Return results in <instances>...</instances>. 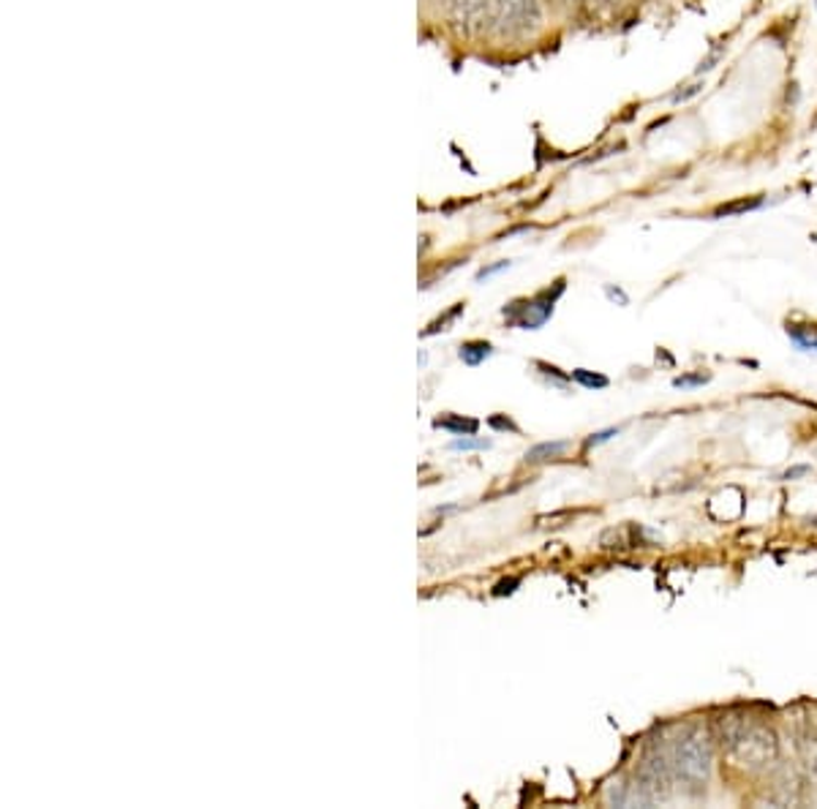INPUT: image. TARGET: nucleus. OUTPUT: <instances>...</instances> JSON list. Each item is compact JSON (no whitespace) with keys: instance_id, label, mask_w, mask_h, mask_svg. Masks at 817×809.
<instances>
[{"instance_id":"nucleus-1","label":"nucleus","mask_w":817,"mask_h":809,"mask_svg":"<svg viewBox=\"0 0 817 809\" xmlns=\"http://www.w3.org/2000/svg\"><path fill=\"white\" fill-rule=\"evenodd\" d=\"M673 776L684 785L701 787L711 774V747L701 733H686L668 749Z\"/></svg>"},{"instance_id":"nucleus-2","label":"nucleus","mask_w":817,"mask_h":809,"mask_svg":"<svg viewBox=\"0 0 817 809\" xmlns=\"http://www.w3.org/2000/svg\"><path fill=\"white\" fill-rule=\"evenodd\" d=\"M491 12H494L496 23L510 30H521L537 23V3L534 0H491Z\"/></svg>"},{"instance_id":"nucleus-3","label":"nucleus","mask_w":817,"mask_h":809,"mask_svg":"<svg viewBox=\"0 0 817 809\" xmlns=\"http://www.w3.org/2000/svg\"><path fill=\"white\" fill-rule=\"evenodd\" d=\"M561 293H565V282H556L554 293H550V289H545L543 295H537L534 300H529L527 309H523V314L516 316L518 325H521L523 331H537V327H543L545 322L550 320V314H554V303Z\"/></svg>"},{"instance_id":"nucleus-4","label":"nucleus","mask_w":817,"mask_h":809,"mask_svg":"<svg viewBox=\"0 0 817 809\" xmlns=\"http://www.w3.org/2000/svg\"><path fill=\"white\" fill-rule=\"evenodd\" d=\"M450 12L456 23L472 28V25L483 23L485 14L491 12V0H450Z\"/></svg>"},{"instance_id":"nucleus-5","label":"nucleus","mask_w":817,"mask_h":809,"mask_svg":"<svg viewBox=\"0 0 817 809\" xmlns=\"http://www.w3.org/2000/svg\"><path fill=\"white\" fill-rule=\"evenodd\" d=\"M434 428L450 431V434H456V436H469V434H478L480 423L472 418H458V414H442V418L434 423Z\"/></svg>"},{"instance_id":"nucleus-6","label":"nucleus","mask_w":817,"mask_h":809,"mask_svg":"<svg viewBox=\"0 0 817 809\" xmlns=\"http://www.w3.org/2000/svg\"><path fill=\"white\" fill-rule=\"evenodd\" d=\"M494 354V347L488 341H469L461 347V360L467 365H480Z\"/></svg>"},{"instance_id":"nucleus-7","label":"nucleus","mask_w":817,"mask_h":809,"mask_svg":"<svg viewBox=\"0 0 817 809\" xmlns=\"http://www.w3.org/2000/svg\"><path fill=\"white\" fill-rule=\"evenodd\" d=\"M567 441H543V445H534L532 450L527 452L529 461H545V458H556L567 450Z\"/></svg>"},{"instance_id":"nucleus-8","label":"nucleus","mask_w":817,"mask_h":809,"mask_svg":"<svg viewBox=\"0 0 817 809\" xmlns=\"http://www.w3.org/2000/svg\"><path fill=\"white\" fill-rule=\"evenodd\" d=\"M763 199L760 197H752V199H739V202H728V204H719L717 210H714V215L717 219H722V215H735V213H746V210H755L760 208Z\"/></svg>"},{"instance_id":"nucleus-9","label":"nucleus","mask_w":817,"mask_h":809,"mask_svg":"<svg viewBox=\"0 0 817 809\" xmlns=\"http://www.w3.org/2000/svg\"><path fill=\"white\" fill-rule=\"evenodd\" d=\"M788 336L799 344L801 349H815L817 352V325L815 327H788Z\"/></svg>"},{"instance_id":"nucleus-10","label":"nucleus","mask_w":817,"mask_h":809,"mask_svg":"<svg viewBox=\"0 0 817 809\" xmlns=\"http://www.w3.org/2000/svg\"><path fill=\"white\" fill-rule=\"evenodd\" d=\"M447 447H450V450H461V452L488 450V447H491V439H483V436L469 434V436H458V439H453Z\"/></svg>"},{"instance_id":"nucleus-11","label":"nucleus","mask_w":817,"mask_h":809,"mask_svg":"<svg viewBox=\"0 0 817 809\" xmlns=\"http://www.w3.org/2000/svg\"><path fill=\"white\" fill-rule=\"evenodd\" d=\"M572 379L581 382V385H583V387H589V390H603V387H608V385H610L608 376H603V374H592V371H586V369L572 371Z\"/></svg>"},{"instance_id":"nucleus-12","label":"nucleus","mask_w":817,"mask_h":809,"mask_svg":"<svg viewBox=\"0 0 817 809\" xmlns=\"http://www.w3.org/2000/svg\"><path fill=\"white\" fill-rule=\"evenodd\" d=\"M708 379H711L708 374H684V376H676L673 387H703V385H708Z\"/></svg>"},{"instance_id":"nucleus-13","label":"nucleus","mask_w":817,"mask_h":809,"mask_svg":"<svg viewBox=\"0 0 817 809\" xmlns=\"http://www.w3.org/2000/svg\"><path fill=\"white\" fill-rule=\"evenodd\" d=\"M616 434H619V428H608V431H599V434H592V436H589V439H586V447H597V445H603V441H608L610 436H616Z\"/></svg>"},{"instance_id":"nucleus-14","label":"nucleus","mask_w":817,"mask_h":809,"mask_svg":"<svg viewBox=\"0 0 817 809\" xmlns=\"http://www.w3.org/2000/svg\"><path fill=\"white\" fill-rule=\"evenodd\" d=\"M488 425L496 431H512V434H518V425L507 418H491Z\"/></svg>"},{"instance_id":"nucleus-15","label":"nucleus","mask_w":817,"mask_h":809,"mask_svg":"<svg viewBox=\"0 0 817 809\" xmlns=\"http://www.w3.org/2000/svg\"><path fill=\"white\" fill-rule=\"evenodd\" d=\"M701 88H703V85H690V88H686V90H679V94L673 96V104H679V101L692 99V96H695V94H701Z\"/></svg>"},{"instance_id":"nucleus-16","label":"nucleus","mask_w":817,"mask_h":809,"mask_svg":"<svg viewBox=\"0 0 817 809\" xmlns=\"http://www.w3.org/2000/svg\"><path fill=\"white\" fill-rule=\"evenodd\" d=\"M505 267H510V262H502V264H494V267H488V270H480L478 278L483 282V278H491L494 273H499V270H505Z\"/></svg>"},{"instance_id":"nucleus-17","label":"nucleus","mask_w":817,"mask_h":809,"mask_svg":"<svg viewBox=\"0 0 817 809\" xmlns=\"http://www.w3.org/2000/svg\"><path fill=\"white\" fill-rule=\"evenodd\" d=\"M518 584H521V581H518V578L505 581V584L496 586V595H510V592H516V589H512V586H518Z\"/></svg>"},{"instance_id":"nucleus-18","label":"nucleus","mask_w":817,"mask_h":809,"mask_svg":"<svg viewBox=\"0 0 817 809\" xmlns=\"http://www.w3.org/2000/svg\"><path fill=\"white\" fill-rule=\"evenodd\" d=\"M605 293H608V298H610V300H619V303H621V306H627V303H630V300H627V295H624V293H621V289H614V287H608V289H605Z\"/></svg>"},{"instance_id":"nucleus-19","label":"nucleus","mask_w":817,"mask_h":809,"mask_svg":"<svg viewBox=\"0 0 817 809\" xmlns=\"http://www.w3.org/2000/svg\"><path fill=\"white\" fill-rule=\"evenodd\" d=\"M801 474H809V466H795V469H788V472L782 474V480H793V477H801Z\"/></svg>"},{"instance_id":"nucleus-20","label":"nucleus","mask_w":817,"mask_h":809,"mask_svg":"<svg viewBox=\"0 0 817 809\" xmlns=\"http://www.w3.org/2000/svg\"><path fill=\"white\" fill-rule=\"evenodd\" d=\"M418 363H420V365H425V363H429V354H425V352H420V358H418Z\"/></svg>"}]
</instances>
